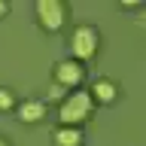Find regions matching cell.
<instances>
[{
  "label": "cell",
  "instance_id": "277c9868",
  "mask_svg": "<svg viewBox=\"0 0 146 146\" xmlns=\"http://www.w3.org/2000/svg\"><path fill=\"white\" fill-rule=\"evenodd\" d=\"M82 79H85V70H82L79 61L64 58V61L55 64V82H58V85H64V88H76Z\"/></svg>",
  "mask_w": 146,
  "mask_h": 146
},
{
  "label": "cell",
  "instance_id": "8fae6325",
  "mask_svg": "<svg viewBox=\"0 0 146 146\" xmlns=\"http://www.w3.org/2000/svg\"><path fill=\"white\" fill-rule=\"evenodd\" d=\"M0 146H9V143H6V140H3V137H0Z\"/></svg>",
  "mask_w": 146,
  "mask_h": 146
},
{
  "label": "cell",
  "instance_id": "30bf717a",
  "mask_svg": "<svg viewBox=\"0 0 146 146\" xmlns=\"http://www.w3.org/2000/svg\"><path fill=\"white\" fill-rule=\"evenodd\" d=\"M6 12H9V6L3 3V0H0V15H6Z\"/></svg>",
  "mask_w": 146,
  "mask_h": 146
},
{
  "label": "cell",
  "instance_id": "5b68a950",
  "mask_svg": "<svg viewBox=\"0 0 146 146\" xmlns=\"http://www.w3.org/2000/svg\"><path fill=\"white\" fill-rule=\"evenodd\" d=\"M43 116H46V100H36V98H31V100H25V104H18V119L21 122H43Z\"/></svg>",
  "mask_w": 146,
  "mask_h": 146
},
{
  "label": "cell",
  "instance_id": "52a82bcc",
  "mask_svg": "<svg viewBox=\"0 0 146 146\" xmlns=\"http://www.w3.org/2000/svg\"><path fill=\"white\" fill-rule=\"evenodd\" d=\"M55 143L58 146H82V131L79 128H58L55 131Z\"/></svg>",
  "mask_w": 146,
  "mask_h": 146
},
{
  "label": "cell",
  "instance_id": "9c48e42d",
  "mask_svg": "<svg viewBox=\"0 0 146 146\" xmlns=\"http://www.w3.org/2000/svg\"><path fill=\"white\" fill-rule=\"evenodd\" d=\"M67 94H70V91L64 88V85H58V82H55L52 88H49V100H64Z\"/></svg>",
  "mask_w": 146,
  "mask_h": 146
},
{
  "label": "cell",
  "instance_id": "ba28073f",
  "mask_svg": "<svg viewBox=\"0 0 146 146\" xmlns=\"http://www.w3.org/2000/svg\"><path fill=\"white\" fill-rule=\"evenodd\" d=\"M15 107V98H12V91L9 88H0V113H6V110Z\"/></svg>",
  "mask_w": 146,
  "mask_h": 146
},
{
  "label": "cell",
  "instance_id": "6da1fadb",
  "mask_svg": "<svg viewBox=\"0 0 146 146\" xmlns=\"http://www.w3.org/2000/svg\"><path fill=\"white\" fill-rule=\"evenodd\" d=\"M94 107V100H91L88 91H70L67 98L61 100V110H58V119L64 122V128H79V122H85Z\"/></svg>",
  "mask_w": 146,
  "mask_h": 146
},
{
  "label": "cell",
  "instance_id": "3957f363",
  "mask_svg": "<svg viewBox=\"0 0 146 146\" xmlns=\"http://www.w3.org/2000/svg\"><path fill=\"white\" fill-rule=\"evenodd\" d=\"M64 15H67V6L61 0H36V18H40L43 31L58 34L61 25H64Z\"/></svg>",
  "mask_w": 146,
  "mask_h": 146
},
{
  "label": "cell",
  "instance_id": "8992f818",
  "mask_svg": "<svg viewBox=\"0 0 146 146\" xmlns=\"http://www.w3.org/2000/svg\"><path fill=\"white\" fill-rule=\"evenodd\" d=\"M88 94H91V100L98 98L100 104H113V100H116V85H113L110 79H98L94 85H91Z\"/></svg>",
  "mask_w": 146,
  "mask_h": 146
},
{
  "label": "cell",
  "instance_id": "7a4b0ae2",
  "mask_svg": "<svg viewBox=\"0 0 146 146\" xmlns=\"http://www.w3.org/2000/svg\"><path fill=\"white\" fill-rule=\"evenodd\" d=\"M70 58L73 61H88L91 55L98 52V31H94V27L91 25H79L76 27V31H73L70 34Z\"/></svg>",
  "mask_w": 146,
  "mask_h": 146
}]
</instances>
